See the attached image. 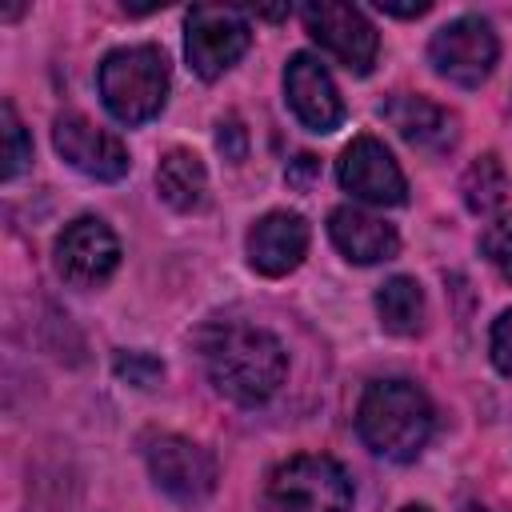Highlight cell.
<instances>
[{
	"label": "cell",
	"mask_w": 512,
	"mask_h": 512,
	"mask_svg": "<svg viewBox=\"0 0 512 512\" xmlns=\"http://www.w3.org/2000/svg\"><path fill=\"white\" fill-rule=\"evenodd\" d=\"M204 368L220 396L252 408V404H264L284 384L288 352L264 328L224 324L204 336Z\"/></svg>",
	"instance_id": "1"
},
{
	"label": "cell",
	"mask_w": 512,
	"mask_h": 512,
	"mask_svg": "<svg viewBox=\"0 0 512 512\" xmlns=\"http://www.w3.org/2000/svg\"><path fill=\"white\" fill-rule=\"evenodd\" d=\"M432 420L436 416H432V400L424 396V388L400 376L368 384L356 408V432L364 448L396 464H408L424 452L432 436Z\"/></svg>",
	"instance_id": "2"
},
{
	"label": "cell",
	"mask_w": 512,
	"mask_h": 512,
	"mask_svg": "<svg viewBox=\"0 0 512 512\" xmlns=\"http://www.w3.org/2000/svg\"><path fill=\"white\" fill-rule=\"evenodd\" d=\"M96 84H100L104 108L120 124H144L168 100V56L156 44L116 48L100 60Z\"/></svg>",
	"instance_id": "3"
},
{
	"label": "cell",
	"mask_w": 512,
	"mask_h": 512,
	"mask_svg": "<svg viewBox=\"0 0 512 512\" xmlns=\"http://www.w3.org/2000/svg\"><path fill=\"white\" fill-rule=\"evenodd\" d=\"M268 500L280 512H348L352 480L348 472L320 452L288 456L268 476Z\"/></svg>",
	"instance_id": "4"
},
{
	"label": "cell",
	"mask_w": 512,
	"mask_h": 512,
	"mask_svg": "<svg viewBox=\"0 0 512 512\" xmlns=\"http://www.w3.org/2000/svg\"><path fill=\"white\" fill-rule=\"evenodd\" d=\"M496 56L500 44L484 16H456L444 28H436L428 40V64L436 68V76L460 88H480L492 76Z\"/></svg>",
	"instance_id": "5"
},
{
	"label": "cell",
	"mask_w": 512,
	"mask_h": 512,
	"mask_svg": "<svg viewBox=\"0 0 512 512\" xmlns=\"http://www.w3.org/2000/svg\"><path fill=\"white\" fill-rule=\"evenodd\" d=\"M252 44V28L240 8H212L196 4L184 20V52L200 80L224 76Z\"/></svg>",
	"instance_id": "6"
},
{
	"label": "cell",
	"mask_w": 512,
	"mask_h": 512,
	"mask_svg": "<svg viewBox=\"0 0 512 512\" xmlns=\"http://www.w3.org/2000/svg\"><path fill=\"white\" fill-rule=\"evenodd\" d=\"M148 476L176 504H204L216 488V460L188 436H156L144 448Z\"/></svg>",
	"instance_id": "7"
},
{
	"label": "cell",
	"mask_w": 512,
	"mask_h": 512,
	"mask_svg": "<svg viewBox=\"0 0 512 512\" xmlns=\"http://www.w3.org/2000/svg\"><path fill=\"white\" fill-rule=\"evenodd\" d=\"M300 16H304L308 36L324 52H332L348 72L364 76L376 64L380 40H376V28L368 24V16L360 8L340 4V0H312V4L300 8Z\"/></svg>",
	"instance_id": "8"
},
{
	"label": "cell",
	"mask_w": 512,
	"mask_h": 512,
	"mask_svg": "<svg viewBox=\"0 0 512 512\" xmlns=\"http://www.w3.org/2000/svg\"><path fill=\"white\" fill-rule=\"evenodd\" d=\"M56 272L76 288L104 284L120 264V240L100 216H76L56 236Z\"/></svg>",
	"instance_id": "9"
},
{
	"label": "cell",
	"mask_w": 512,
	"mask_h": 512,
	"mask_svg": "<svg viewBox=\"0 0 512 512\" xmlns=\"http://www.w3.org/2000/svg\"><path fill=\"white\" fill-rule=\"evenodd\" d=\"M336 180H340L344 192H352L356 200L376 204V208L404 204V196H408V180H404L400 164L392 160V152L376 136H356L340 152Z\"/></svg>",
	"instance_id": "10"
},
{
	"label": "cell",
	"mask_w": 512,
	"mask_h": 512,
	"mask_svg": "<svg viewBox=\"0 0 512 512\" xmlns=\"http://www.w3.org/2000/svg\"><path fill=\"white\" fill-rule=\"evenodd\" d=\"M52 144H56V152L76 168V172H84V176H92V180H104V184H112V180H120V176H128V148L120 144V136H112V132H104V128H96L88 116H80V112H60L56 116V124H52Z\"/></svg>",
	"instance_id": "11"
},
{
	"label": "cell",
	"mask_w": 512,
	"mask_h": 512,
	"mask_svg": "<svg viewBox=\"0 0 512 512\" xmlns=\"http://www.w3.org/2000/svg\"><path fill=\"white\" fill-rule=\"evenodd\" d=\"M284 96H288V108L296 112V120L308 128V132H336L340 120H344V100L328 76V68L308 56V52H296L284 68Z\"/></svg>",
	"instance_id": "12"
},
{
	"label": "cell",
	"mask_w": 512,
	"mask_h": 512,
	"mask_svg": "<svg viewBox=\"0 0 512 512\" xmlns=\"http://www.w3.org/2000/svg\"><path fill=\"white\" fill-rule=\"evenodd\" d=\"M248 264L260 276H288L308 252V224L300 212H268L248 228Z\"/></svg>",
	"instance_id": "13"
},
{
	"label": "cell",
	"mask_w": 512,
	"mask_h": 512,
	"mask_svg": "<svg viewBox=\"0 0 512 512\" xmlns=\"http://www.w3.org/2000/svg\"><path fill=\"white\" fill-rule=\"evenodd\" d=\"M384 120L420 152H448L460 136L456 112H448L444 104L428 96H412V92H396L384 104Z\"/></svg>",
	"instance_id": "14"
},
{
	"label": "cell",
	"mask_w": 512,
	"mask_h": 512,
	"mask_svg": "<svg viewBox=\"0 0 512 512\" xmlns=\"http://www.w3.org/2000/svg\"><path fill=\"white\" fill-rule=\"evenodd\" d=\"M328 236L340 248V256L352 260V264H380V260H392L396 248H400V236L388 220H380L364 208H352V204L332 208Z\"/></svg>",
	"instance_id": "15"
},
{
	"label": "cell",
	"mask_w": 512,
	"mask_h": 512,
	"mask_svg": "<svg viewBox=\"0 0 512 512\" xmlns=\"http://www.w3.org/2000/svg\"><path fill=\"white\" fill-rule=\"evenodd\" d=\"M156 192L176 212H196L208 196V172L204 160L192 148H168L156 164Z\"/></svg>",
	"instance_id": "16"
},
{
	"label": "cell",
	"mask_w": 512,
	"mask_h": 512,
	"mask_svg": "<svg viewBox=\"0 0 512 512\" xmlns=\"http://www.w3.org/2000/svg\"><path fill=\"white\" fill-rule=\"evenodd\" d=\"M376 316L392 336H416L424 328V292L412 276H392L376 292Z\"/></svg>",
	"instance_id": "17"
},
{
	"label": "cell",
	"mask_w": 512,
	"mask_h": 512,
	"mask_svg": "<svg viewBox=\"0 0 512 512\" xmlns=\"http://www.w3.org/2000/svg\"><path fill=\"white\" fill-rule=\"evenodd\" d=\"M460 192H464L468 212H476V216L496 212L504 204V196H508V172H504L500 156L484 152L480 160H472L468 172H464V180H460Z\"/></svg>",
	"instance_id": "18"
},
{
	"label": "cell",
	"mask_w": 512,
	"mask_h": 512,
	"mask_svg": "<svg viewBox=\"0 0 512 512\" xmlns=\"http://www.w3.org/2000/svg\"><path fill=\"white\" fill-rule=\"evenodd\" d=\"M0 116H4V168H0V176H4V180H16V176L32 164V140H28L20 116H16V108H12L8 100H4Z\"/></svg>",
	"instance_id": "19"
},
{
	"label": "cell",
	"mask_w": 512,
	"mask_h": 512,
	"mask_svg": "<svg viewBox=\"0 0 512 512\" xmlns=\"http://www.w3.org/2000/svg\"><path fill=\"white\" fill-rule=\"evenodd\" d=\"M480 252L488 256V264L512 284V216H500L484 228L480 236Z\"/></svg>",
	"instance_id": "20"
},
{
	"label": "cell",
	"mask_w": 512,
	"mask_h": 512,
	"mask_svg": "<svg viewBox=\"0 0 512 512\" xmlns=\"http://www.w3.org/2000/svg\"><path fill=\"white\" fill-rule=\"evenodd\" d=\"M116 376L136 384V388H148V384H156L164 376V364L156 356H148V352H120L116 356Z\"/></svg>",
	"instance_id": "21"
},
{
	"label": "cell",
	"mask_w": 512,
	"mask_h": 512,
	"mask_svg": "<svg viewBox=\"0 0 512 512\" xmlns=\"http://www.w3.org/2000/svg\"><path fill=\"white\" fill-rule=\"evenodd\" d=\"M488 352H492V364L496 372L512 376V308L500 312V320L492 324V336H488Z\"/></svg>",
	"instance_id": "22"
},
{
	"label": "cell",
	"mask_w": 512,
	"mask_h": 512,
	"mask_svg": "<svg viewBox=\"0 0 512 512\" xmlns=\"http://www.w3.org/2000/svg\"><path fill=\"white\" fill-rule=\"evenodd\" d=\"M216 144H220V152H224L228 160H244V128H240L236 120L220 124V132H216Z\"/></svg>",
	"instance_id": "23"
},
{
	"label": "cell",
	"mask_w": 512,
	"mask_h": 512,
	"mask_svg": "<svg viewBox=\"0 0 512 512\" xmlns=\"http://www.w3.org/2000/svg\"><path fill=\"white\" fill-rule=\"evenodd\" d=\"M312 176H316V156H296V168H288V184H296V188H308L312 184Z\"/></svg>",
	"instance_id": "24"
},
{
	"label": "cell",
	"mask_w": 512,
	"mask_h": 512,
	"mask_svg": "<svg viewBox=\"0 0 512 512\" xmlns=\"http://www.w3.org/2000/svg\"><path fill=\"white\" fill-rule=\"evenodd\" d=\"M432 4L428 0H416V4H388V0H380V12H388V16H424Z\"/></svg>",
	"instance_id": "25"
},
{
	"label": "cell",
	"mask_w": 512,
	"mask_h": 512,
	"mask_svg": "<svg viewBox=\"0 0 512 512\" xmlns=\"http://www.w3.org/2000/svg\"><path fill=\"white\" fill-rule=\"evenodd\" d=\"M400 512H428L424 504H408V508H400Z\"/></svg>",
	"instance_id": "26"
},
{
	"label": "cell",
	"mask_w": 512,
	"mask_h": 512,
	"mask_svg": "<svg viewBox=\"0 0 512 512\" xmlns=\"http://www.w3.org/2000/svg\"><path fill=\"white\" fill-rule=\"evenodd\" d=\"M464 512H488V508H464Z\"/></svg>",
	"instance_id": "27"
}]
</instances>
